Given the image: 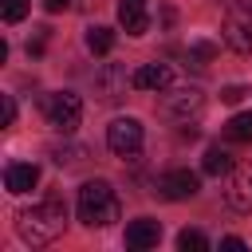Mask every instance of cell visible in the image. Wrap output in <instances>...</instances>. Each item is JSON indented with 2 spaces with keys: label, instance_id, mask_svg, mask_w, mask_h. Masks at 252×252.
<instances>
[{
  "label": "cell",
  "instance_id": "6da1fadb",
  "mask_svg": "<svg viewBox=\"0 0 252 252\" xmlns=\"http://www.w3.org/2000/svg\"><path fill=\"white\" fill-rule=\"evenodd\" d=\"M63 228H67V205H63L59 197H43L39 205L16 213V232H20V240L32 244V248L51 244L55 236H63Z\"/></svg>",
  "mask_w": 252,
  "mask_h": 252
},
{
  "label": "cell",
  "instance_id": "7a4b0ae2",
  "mask_svg": "<svg viewBox=\"0 0 252 252\" xmlns=\"http://www.w3.org/2000/svg\"><path fill=\"white\" fill-rule=\"evenodd\" d=\"M75 213L87 228H106L122 217V201L114 193L110 181H87L79 189V201H75Z\"/></svg>",
  "mask_w": 252,
  "mask_h": 252
},
{
  "label": "cell",
  "instance_id": "3957f363",
  "mask_svg": "<svg viewBox=\"0 0 252 252\" xmlns=\"http://www.w3.org/2000/svg\"><path fill=\"white\" fill-rule=\"evenodd\" d=\"M224 43L240 55H252V0H232L224 12V28H220Z\"/></svg>",
  "mask_w": 252,
  "mask_h": 252
},
{
  "label": "cell",
  "instance_id": "277c9868",
  "mask_svg": "<svg viewBox=\"0 0 252 252\" xmlns=\"http://www.w3.org/2000/svg\"><path fill=\"white\" fill-rule=\"evenodd\" d=\"M161 110H165V118L189 126V122L205 110V94H201L197 87H165V94H161Z\"/></svg>",
  "mask_w": 252,
  "mask_h": 252
},
{
  "label": "cell",
  "instance_id": "5b68a950",
  "mask_svg": "<svg viewBox=\"0 0 252 252\" xmlns=\"http://www.w3.org/2000/svg\"><path fill=\"white\" fill-rule=\"evenodd\" d=\"M43 114H47V122L59 134H75V126L83 122V102H79V94L59 91V94H47L43 98Z\"/></svg>",
  "mask_w": 252,
  "mask_h": 252
},
{
  "label": "cell",
  "instance_id": "8992f818",
  "mask_svg": "<svg viewBox=\"0 0 252 252\" xmlns=\"http://www.w3.org/2000/svg\"><path fill=\"white\" fill-rule=\"evenodd\" d=\"M106 146L118 154V158H134L142 150V122L138 118H114L106 126Z\"/></svg>",
  "mask_w": 252,
  "mask_h": 252
},
{
  "label": "cell",
  "instance_id": "52a82bcc",
  "mask_svg": "<svg viewBox=\"0 0 252 252\" xmlns=\"http://www.w3.org/2000/svg\"><path fill=\"white\" fill-rule=\"evenodd\" d=\"M224 201L236 213H252V165H232L228 169V185H224Z\"/></svg>",
  "mask_w": 252,
  "mask_h": 252
},
{
  "label": "cell",
  "instance_id": "ba28073f",
  "mask_svg": "<svg viewBox=\"0 0 252 252\" xmlns=\"http://www.w3.org/2000/svg\"><path fill=\"white\" fill-rule=\"evenodd\" d=\"M197 189H201V181H197V173H189V169H169V173L158 177V193H161L165 201H189Z\"/></svg>",
  "mask_w": 252,
  "mask_h": 252
},
{
  "label": "cell",
  "instance_id": "9c48e42d",
  "mask_svg": "<svg viewBox=\"0 0 252 252\" xmlns=\"http://www.w3.org/2000/svg\"><path fill=\"white\" fill-rule=\"evenodd\" d=\"M126 87H130V79H126V67H118V63H106V67L94 75V94H98L102 102H118V98L126 94Z\"/></svg>",
  "mask_w": 252,
  "mask_h": 252
},
{
  "label": "cell",
  "instance_id": "30bf717a",
  "mask_svg": "<svg viewBox=\"0 0 252 252\" xmlns=\"http://www.w3.org/2000/svg\"><path fill=\"white\" fill-rule=\"evenodd\" d=\"M150 0H118V24L130 35H146L150 32Z\"/></svg>",
  "mask_w": 252,
  "mask_h": 252
},
{
  "label": "cell",
  "instance_id": "8fae6325",
  "mask_svg": "<svg viewBox=\"0 0 252 252\" xmlns=\"http://www.w3.org/2000/svg\"><path fill=\"white\" fill-rule=\"evenodd\" d=\"M161 240V224L158 220H150V217H138V220H130L126 224V248H154Z\"/></svg>",
  "mask_w": 252,
  "mask_h": 252
},
{
  "label": "cell",
  "instance_id": "7c38bea8",
  "mask_svg": "<svg viewBox=\"0 0 252 252\" xmlns=\"http://www.w3.org/2000/svg\"><path fill=\"white\" fill-rule=\"evenodd\" d=\"M35 181H39V165H32V161H12L4 169V189L8 193H28V189H35Z\"/></svg>",
  "mask_w": 252,
  "mask_h": 252
},
{
  "label": "cell",
  "instance_id": "4fadbf2b",
  "mask_svg": "<svg viewBox=\"0 0 252 252\" xmlns=\"http://www.w3.org/2000/svg\"><path fill=\"white\" fill-rule=\"evenodd\" d=\"M130 87H134V91H165V87H169L165 63H142V67L130 75Z\"/></svg>",
  "mask_w": 252,
  "mask_h": 252
},
{
  "label": "cell",
  "instance_id": "5bb4252c",
  "mask_svg": "<svg viewBox=\"0 0 252 252\" xmlns=\"http://www.w3.org/2000/svg\"><path fill=\"white\" fill-rule=\"evenodd\" d=\"M232 165H236V161H232V154H228L224 146H209L205 158H201V169H205L209 177H228Z\"/></svg>",
  "mask_w": 252,
  "mask_h": 252
},
{
  "label": "cell",
  "instance_id": "9a60e30c",
  "mask_svg": "<svg viewBox=\"0 0 252 252\" xmlns=\"http://www.w3.org/2000/svg\"><path fill=\"white\" fill-rule=\"evenodd\" d=\"M224 138L228 142H252V110H240L224 122Z\"/></svg>",
  "mask_w": 252,
  "mask_h": 252
},
{
  "label": "cell",
  "instance_id": "2e32d148",
  "mask_svg": "<svg viewBox=\"0 0 252 252\" xmlns=\"http://www.w3.org/2000/svg\"><path fill=\"white\" fill-rule=\"evenodd\" d=\"M110 47H114V32L110 28H102V24L87 28V51L91 55H110Z\"/></svg>",
  "mask_w": 252,
  "mask_h": 252
},
{
  "label": "cell",
  "instance_id": "e0dca14e",
  "mask_svg": "<svg viewBox=\"0 0 252 252\" xmlns=\"http://www.w3.org/2000/svg\"><path fill=\"white\" fill-rule=\"evenodd\" d=\"M51 158H55V165H63V169H75V165L87 161V146H55Z\"/></svg>",
  "mask_w": 252,
  "mask_h": 252
},
{
  "label": "cell",
  "instance_id": "ac0fdd59",
  "mask_svg": "<svg viewBox=\"0 0 252 252\" xmlns=\"http://www.w3.org/2000/svg\"><path fill=\"white\" fill-rule=\"evenodd\" d=\"M177 248H181V252H205V248H209V240H205V232L185 228V232H177Z\"/></svg>",
  "mask_w": 252,
  "mask_h": 252
},
{
  "label": "cell",
  "instance_id": "d6986e66",
  "mask_svg": "<svg viewBox=\"0 0 252 252\" xmlns=\"http://www.w3.org/2000/svg\"><path fill=\"white\" fill-rule=\"evenodd\" d=\"M213 55H217V43H209V39H197V43H189V51H185V59H189V63H197V67H201V63H209Z\"/></svg>",
  "mask_w": 252,
  "mask_h": 252
},
{
  "label": "cell",
  "instance_id": "ffe728a7",
  "mask_svg": "<svg viewBox=\"0 0 252 252\" xmlns=\"http://www.w3.org/2000/svg\"><path fill=\"white\" fill-rule=\"evenodd\" d=\"M0 12H4L8 24H20L28 16V0H0Z\"/></svg>",
  "mask_w": 252,
  "mask_h": 252
},
{
  "label": "cell",
  "instance_id": "44dd1931",
  "mask_svg": "<svg viewBox=\"0 0 252 252\" xmlns=\"http://www.w3.org/2000/svg\"><path fill=\"white\" fill-rule=\"evenodd\" d=\"M0 122H4V126L16 122V98H12V94H0Z\"/></svg>",
  "mask_w": 252,
  "mask_h": 252
},
{
  "label": "cell",
  "instance_id": "7402d4cb",
  "mask_svg": "<svg viewBox=\"0 0 252 252\" xmlns=\"http://www.w3.org/2000/svg\"><path fill=\"white\" fill-rule=\"evenodd\" d=\"M244 94H248V87H240V83H232V87H224V91H220V102H240Z\"/></svg>",
  "mask_w": 252,
  "mask_h": 252
},
{
  "label": "cell",
  "instance_id": "603a6c76",
  "mask_svg": "<svg viewBox=\"0 0 252 252\" xmlns=\"http://www.w3.org/2000/svg\"><path fill=\"white\" fill-rule=\"evenodd\" d=\"M220 248H228V252H244L248 244H244L240 236H224V240H220Z\"/></svg>",
  "mask_w": 252,
  "mask_h": 252
},
{
  "label": "cell",
  "instance_id": "cb8c5ba5",
  "mask_svg": "<svg viewBox=\"0 0 252 252\" xmlns=\"http://www.w3.org/2000/svg\"><path fill=\"white\" fill-rule=\"evenodd\" d=\"M28 55H43V32L35 39H28Z\"/></svg>",
  "mask_w": 252,
  "mask_h": 252
},
{
  "label": "cell",
  "instance_id": "d4e9b609",
  "mask_svg": "<svg viewBox=\"0 0 252 252\" xmlns=\"http://www.w3.org/2000/svg\"><path fill=\"white\" fill-rule=\"evenodd\" d=\"M67 4H71V0H43V8H47V12H63Z\"/></svg>",
  "mask_w": 252,
  "mask_h": 252
}]
</instances>
